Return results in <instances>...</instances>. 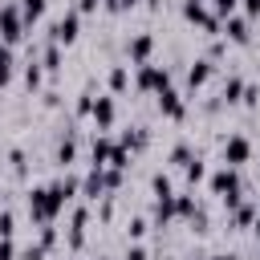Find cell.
Listing matches in <instances>:
<instances>
[{
  "mask_svg": "<svg viewBox=\"0 0 260 260\" xmlns=\"http://www.w3.org/2000/svg\"><path fill=\"white\" fill-rule=\"evenodd\" d=\"M73 158H77V138H73V134H65V138L57 142V167H69Z\"/></svg>",
  "mask_w": 260,
  "mask_h": 260,
  "instance_id": "ffe728a7",
  "label": "cell"
},
{
  "mask_svg": "<svg viewBox=\"0 0 260 260\" xmlns=\"http://www.w3.org/2000/svg\"><path fill=\"white\" fill-rule=\"evenodd\" d=\"M146 142H150V134H146V126H134V130H122V134H118V146H126L130 154H134V150H142Z\"/></svg>",
  "mask_w": 260,
  "mask_h": 260,
  "instance_id": "9a60e30c",
  "label": "cell"
},
{
  "mask_svg": "<svg viewBox=\"0 0 260 260\" xmlns=\"http://www.w3.org/2000/svg\"><path fill=\"white\" fill-rule=\"evenodd\" d=\"M223 32H228V41L248 45V41H252V20H248L244 12H236V16H228V20H223Z\"/></svg>",
  "mask_w": 260,
  "mask_h": 260,
  "instance_id": "7c38bea8",
  "label": "cell"
},
{
  "mask_svg": "<svg viewBox=\"0 0 260 260\" xmlns=\"http://www.w3.org/2000/svg\"><path fill=\"white\" fill-rule=\"evenodd\" d=\"M45 256H49V252H45V248H41L37 240H32L28 248H20V252H16V260H45Z\"/></svg>",
  "mask_w": 260,
  "mask_h": 260,
  "instance_id": "f1b7e54d",
  "label": "cell"
},
{
  "mask_svg": "<svg viewBox=\"0 0 260 260\" xmlns=\"http://www.w3.org/2000/svg\"><path fill=\"white\" fill-rule=\"evenodd\" d=\"M0 37H4L8 45H20V41L28 37V20H24V12H20L16 0L0 4Z\"/></svg>",
  "mask_w": 260,
  "mask_h": 260,
  "instance_id": "6da1fadb",
  "label": "cell"
},
{
  "mask_svg": "<svg viewBox=\"0 0 260 260\" xmlns=\"http://www.w3.org/2000/svg\"><path fill=\"white\" fill-rule=\"evenodd\" d=\"M41 69L45 73H61V61H65V53H61V45L57 41H45V49H41Z\"/></svg>",
  "mask_w": 260,
  "mask_h": 260,
  "instance_id": "4fadbf2b",
  "label": "cell"
},
{
  "mask_svg": "<svg viewBox=\"0 0 260 260\" xmlns=\"http://www.w3.org/2000/svg\"><path fill=\"white\" fill-rule=\"evenodd\" d=\"M211 73H215V61H211V57H195L191 69H187V89H191V93L203 89V85L211 81Z\"/></svg>",
  "mask_w": 260,
  "mask_h": 260,
  "instance_id": "9c48e42d",
  "label": "cell"
},
{
  "mask_svg": "<svg viewBox=\"0 0 260 260\" xmlns=\"http://www.w3.org/2000/svg\"><path fill=\"white\" fill-rule=\"evenodd\" d=\"M256 215H260V203H240V207L232 211V223H236V228H252Z\"/></svg>",
  "mask_w": 260,
  "mask_h": 260,
  "instance_id": "d6986e66",
  "label": "cell"
},
{
  "mask_svg": "<svg viewBox=\"0 0 260 260\" xmlns=\"http://www.w3.org/2000/svg\"><path fill=\"white\" fill-rule=\"evenodd\" d=\"M207 260H240V256H232V252H215V256H207Z\"/></svg>",
  "mask_w": 260,
  "mask_h": 260,
  "instance_id": "ab89813d",
  "label": "cell"
},
{
  "mask_svg": "<svg viewBox=\"0 0 260 260\" xmlns=\"http://www.w3.org/2000/svg\"><path fill=\"white\" fill-rule=\"evenodd\" d=\"M81 37V12L77 8H65L53 24H49V41H57V45H73Z\"/></svg>",
  "mask_w": 260,
  "mask_h": 260,
  "instance_id": "3957f363",
  "label": "cell"
},
{
  "mask_svg": "<svg viewBox=\"0 0 260 260\" xmlns=\"http://www.w3.org/2000/svg\"><path fill=\"white\" fill-rule=\"evenodd\" d=\"M81 199H85V203L106 199V167H89V171H85V179H81Z\"/></svg>",
  "mask_w": 260,
  "mask_h": 260,
  "instance_id": "52a82bcc",
  "label": "cell"
},
{
  "mask_svg": "<svg viewBox=\"0 0 260 260\" xmlns=\"http://www.w3.org/2000/svg\"><path fill=\"white\" fill-rule=\"evenodd\" d=\"M57 240H61V228H57V223H41V228H37V244H41L45 252H53Z\"/></svg>",
  "mask_w": 260,
  "mask_h": 260,
  "instance_id": "44dd1931",
  "label": "cell"
},
{
  "mask_svg": "<svg viewBox=\"0 0 260 260\" xmlns=\"http://www.w3.org/2000/svg\"><path fill=\"white\" fill-rule=\"evenodd\" d=\"M167 158H171V162H175V167H187V162H195V158H199V154H195V150H191V142H175V146H171V154H167Z\"/></svg>",
  "mask_w": 260,
  "mask_h": 260,
  "instance_id": "603a6c76",
  "label": "cell"
},
{
  "mask_svg": "<svg viewBox=\"0 0 260 260\" xmlns=\"http://www.w3.org/2000/svg\"><path fill=\"white\" fill-rule=\"evenodd\" d=\"M41 81H45V69H41V61H37V53H32V61L24 65V85L37 93V89H41Z\"/></svg>",
  "mask_w": 260,
  "mask_h": 260,
  "instance_id": "7402d4cb",
  "label": "cell"
},
{
  "mask_svg": "<svg viewBox=\"0 0 260 260\" xmlns=\"http://www.w3.org/2000/svg\"><path fill=\"white\" fill-rule=\"evenodd\" d=\"M114 146H118V138H110V134H93V142H89V167H110Z\"/></svg>",
  "mask_w": 260,
  "mask_h": 260,
  "instance_id": "8fae6325",
  "label": "cell"
},
{
  "mask_svg": "<svg viewBox=\"0 0 260 260\" xmlns=\"http://www.w3.org/2000/svg\"><path fill=\"white\" fill-rule=\"evenodd\" d=\"M183 175H187V183L195 187V183H203V179H207V167L195 158V162H187V167H183Z\"/></svg>",
  "mask_w": 260,
  "mask_h": 260,
  "instance_id": "4316f807",
  "label": "cell"
},
{
  "mask_svg": "<svg viewBox=\"0 0 260 260\" xmlns=\"http://www.w3.org/2000/svg\"><path fill=\"white\" fill-rule=\"evenodd\" d=\"M12 232H16V215L4 207V211H0V240H12Z\"/></svg>",
  "mask_w": 260,
  "mask_h": 260,
  "instance_id": "83f0119b",
  "label": "cell"
},
{
  "mask_svg": "<svg viewBox=\"0 0 260 260\" xmlns=\"http://www.w3.org/2000/svg\"><path fill=\"white\" fill-rule=\"evenodd\" d=\"M110 167L126 171V167H130V150H126V146H114V154H110Z\"/></svg>",
  "mask_w": 260,
  "mask_h": 260,
  "instance_id": "4dcf8cb0",
  "label": "cell"
},
{
  "mask_svg": "<svg viewBox=\"0 0 260 260\" xmlns=\"http://www.w3.org/2000/svg\"><path fill=\"white\" fill-rule=\"evenodd\" d=\"M240 4H244V16H248V20L260 16V0H240Z\"/></svg>",
  "mask_w": 260,
  "mask_h": 260,
  "instance_id": "d590c367",
  "label": "cell"
},
{
  "mask_svg": "<svg viewBox=\"0 0 260 260\" xmlns=\"http://www.w3.org/2000/svg\"><path fill=\"white\" fill-rule=\"evenodd\" d=\"M93 130L98 134H106V130H114V122H118V102H114V93H102L98 102H93Z\"/></svg>",
  "mask_w": 260,
  "mask_h": 260,
  "instance_id": "8992f818",
  "label": "cell"
},
{
  "mask_svg": "<svg viewBox=\"0 0 260 260\" xmlns=\"http://www.w3.org/2000/svg\"><path fill=\"white\" fill-rule=\"evenodd\" d=\"M154 98H158V110H162L167 118H175V122H179V118L187 114V102H183V93H179L175 85H167V89H158Z\"/></svg>",
  "mask_w": 260,
  "mask_h": 260,
  "instance_id": "30bf717a",
  "label": "cell"
},
{
  "mask_svg": "<svg viewBox=\"0 0 260 260\" xmlns=\"http://www.w3.org/2000/svg\"><path fill=\"white\" fill-rule=\"evenodd\" d=\"M12 73H16V57H12V45L0 37V89L12 81Z\"/></svg>",
  "mask_w": 260,
  "mask_h": 260,
  "instance_id": "2e32d148",
  "label": "cell"
},
{
  "mask_svg": "<svg viewBox=\"0 0 260 260\" xmlns=\"http://www.w3.org/2000/svg\"><path fill=\"white\" fill-rule=\"evenodd\" d=\"M150 191H154V199H171V195H175V187H171L167 171H154V179H150Z\"/></svg>",
  "mask_w": 260,
  "mask_h": 260,
  "instance_id": "cb8c5ba5",
  "label": "cell"
},
{
  "mask_svg": "<svg viewBox=\"0 0 260 260\" xmlns=\"http://www.w3.org/2000/svg\"><path fill=\"white\" fill-rule=\"evenodd\" d=\"M8 167H12V175L24 179V175H28V154H24L20 146H12V150H8Z\"/></svg>",
  "mask_w": 260,
  "mask_h": 260,
  "instance_id": "484cf974",
  "label": "cell"
},
{
  "mask_svg": "<svg viewBox=\"0 0 260 260\" xmlns=\"http://www.w3.org/2000/svg\"><path fill=\"white\" fill-rule=\"evenodd\" d=\"M122 260H150V256H146V248H142V244H130Z\"/></svg>",
  "mask_w": 260,
  "mask_h": 260,
  "instance_id": "836d02e7",
  "label": "cell"
},
{
  "mask_svg": "<svg viewBox=\"0 0 260 260\" xmlns=\"http://www.w3.org/2000/svg\"><path fill=\"white\" fill-rule=\"evenodd\" d=\"M126 53H130V65H146V61L154 57V37H150V32H134V37L126 41Z\"/></svg>",
  "mask_w": 260,
  "mask_h": 260,
  "instance_id": "ba28073f",
  "label": "cell"
},
{
  "mask_svg": "<svg viewBox=\"0 0 260 260\" xmlns=\"http://www.w3.org/2000/svg\"><path fill=\"white\" fill-rule=\"evenodd\" d=\"M240 98H244V77H236V73L223 77V85H219V102H223V106H236Z\"/></svg>",
  "mask_w": 260,
  "mask_h": 260,
  "instance_id": "5bb4252c",
  "label": "cell"
},
{
  "mask_svg": "<svg viewBox=\"0 0 260 260\" xmlns=\"http://www.w3.org/2000/svg\"><path fill=\"white\" fill-rule=\"evenodd\" d=\"M0 260H16V244L12 240H0Z\"/></svg>",
  "mask_w": 260,
  "mask_h": 260,
  "instance_id": "8d00e7d4",
  "label": "cell"
},
{
  "mask_svg": "<svg viewBox=\"0 0 260 260\" xmlns=\"http://www.w3.org/2000/svg\"><path fill=\"white\" fill-rule=\"evenodd\" d=\"M102 4H106L110 12H126V8H134L138 0H102Z\"/></svg>",
  "mask_w": 260,
  "mask_h": 260,
  "instance_id": "e575fe53",
  "label": "cell"
},
{
  "mask_svg": "<svg viewBox=\"0 0 260 260\" xmlns=\"http://www.w3.org/2000/svg\"><path fill=\"white\" fill-rule=\"evenodd\" d=\"M106 85H110V93H126V89H130V69H126V65H110Z\"/></svg>",
  "mask_w": 260,
  "mask_h": 260,
  "instance_id": "e0dca14e",
  "label": "cell"
},
{
  "mask_svg": "<svg viewBox=\"0 0 260 260\" xmlns=\"http://www.w3.org/2000/svg\"><path fill=\"white\" fill-rule=\"evenodd\" d=\"M146 228H150V223H146V219H142V215H134V219H130V228H126V232H130V240H142V236H146Z\"/></svg>",
  "mask_w": 260,
  "mask_h": 260,
  "instance_id": "1f68e13d",
  "label": "cell"
},
{
  "mask_svg": "<svg viewBox=\"0 0 260 260\" xmlns=\"http://www.w3.org/2000/svg\"><path fill=\"white\" fill-rule=\"evenodd\" d=\"M219 154H223V167H236V171H240V167L252 158V142H248V134H228Z\"/></svg>",
  "mask_w": 260,
  "mask_h": 260,
  "instance_id": "277c9868",
  "label": "cell"
},
{
  "mask_svg": "<svg viewBox=\"0 0 260 260\" xmlns=\"http://www.w3.org/2000/svg\"><path fill=\"white\" fill-rule=\"evenodd\" d=\"M41 102H45V106H61V98H57V89H45V93H41Z\"/></svg>",
  "mask_w": 260,
  "mask_h": 260,
  "instance_id": "f35d334b",
  "label": "cell"
},
{
  "mask_svg": "<svg viewBox=\"0 0 260 260\" xmlns=\"http://www.w3.org/2000/svg\"><path fill=\"white\" fill-rule=\"evenodd\" d=\"M252 232H256V236H260V215H256V223H252Z\"/></svg>",
  "mask_w": 260,
  "mask_h": 260,
  "instance_id": "b9f144b4",
  "label": "cell"
},
{
  "mask_svg": "<svg viewBox=\"0 0 260 260\" xmlns=\"http://www.w3.org/2000/svg\"><path fill=\"white\" fill-rule=\"evenodd\" d=\"M16 4H20L24 20H28V28H32V24L41 20V12H45V4H49V0H16Z\"/></svg>",
  "mask_w": 260,
  "mask_h": 260,
  "instance_id": "d4e9b609",
  "label": "cell"
},
{
  "mask_svg": "<svg viewBox=\"0 0 260 260\" xmlns=\"http://www.w3.org/2000/svg\"><path fill=\"white\" fill-rule=\"evenodd\" d=\"M122 187V171L118 167H106V191H118Z\"/></svg>",
  "mask_w": 260,
  "mask_h": 260,
  "instance_id": "d6a6232c",
  "label": "cell"
},
{
  "mask_svg": "<svg viewBox=\"0 0 260 260\" xmlns=\"http://www.w3.org/2000/svg\"><path fill=\"white\" fill-rule=\"evenodd\" d=\"M199 207H203V203L195 199V191H179V195H175V215H183V219H191V215H195Z\"/></svg>",
  "mask_w": 260,
  "mask_h": 260,
  "instance_id": "ac0fdd59",
  "label": "cell"
},
{
  "mask_svg": "<svg viewBox=\"0 0 260 260\" xmlns=\"http://www.w3.org/2000/svg\"><path fill=\"white\" fill-rule=\"evenodd\" d=\"M98 4H102V0H77V4H73V8H77V12H81V16H89V12H93V8H98Z\"/></svg>",
  "mask_w": 260,
  "mask_h": 260,
  "instance_id": "74e56055",
  "label": "cell"
},
{
  "mask_svg": "<svg viewBox=\"0 0 260 260\" xmlns=\"http://www.w3.org/2000/svg\"><path fill=\"white\" fill-rule=\"evenodd\" d=\"M142 4H146V8H158V4H162V0H142Z\"/></svg>",
  "mask_w": 260,
  "mask_h": 260,
  "instance_id": "60d3db41",
  "label": "cell"
},
{
  "mask_svg": "<svg viewBox=\"0 0 260 260\" xmlns=\"http://www.w3.org/2000/svg\"><path fill=\"white\" fill-rule=\"evenodd\" d=\"M240 106L256 110V106H260V85H244V98H240Z\"/></svg>",
  "mask_w": 260,
  "mask_h": 260,
  "instance_id": "f546056e",
  "label": "cell"
},
{
  "mask_svg": "<svg viewBox=\"0 0 260 260\" xmlns=\"http://www.w3.org/2000/svg\"><path fill=\"white\" fill-rule=\"evenodd\" d=\"M167 85H171V69H167V65H158V61L138 65V73H134V89H142V93H158V89H167Z\"/></svg>",
  "mask_w": 260,
  "mask_h": 260,
  "instance_id": "7a4b0ae2",
  "label": "cell"
},
{
  "mask_svg": "<svg viewBox=\"0 0 260 260\" xmlns=\"http://www.w3.org/2000/svg\"><path fill=\"white\" fill-rule=\"evenodd\" d=\"M85 223H89V203H77L73 215H69V228H65L69 252H81V244H85Z\"/></svg>",
  "mask_w": 260,
  "mask_h": 260,
  "instance_id": "5b68a950",
  "label": "cell"
},
{
  "mask_svg": "<svg viewBox=\"0 0 260 260\" xmlns=\"http://www.w3.org/2000/svg\"><path fill=\"white\" fill-rule=\"evenodd\" d=\"M191 260H207V256H191Z\"/></svg>",
  "mask_w": 260,
  "mask_h": 260,
  "instance_id": "7bdbcfd3",
  "label": "cell"
}]
</instances>
